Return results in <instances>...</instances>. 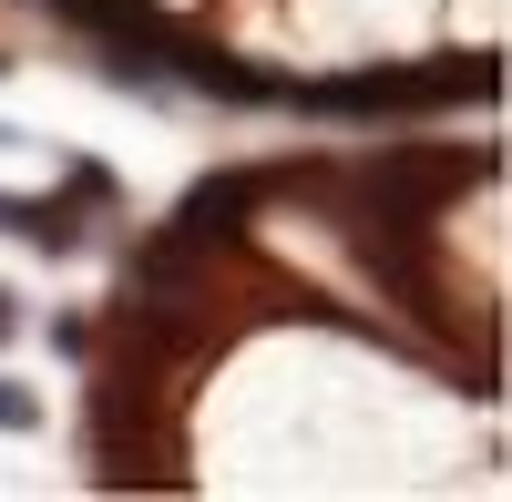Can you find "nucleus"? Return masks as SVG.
Segmentation results:
<instances>
[{"mask_svg": "<svg viewBox=\"0 0 512 502\" xmlns=\"http://www.w3.org/2000/svg\"><path fill=\"white\" fill-rule=\"evenodd\" d=\"M93 482L103 492H175L185 482V441H175V369H154L144 349H103L93 369Z\"/></svg>", "mask_w": 512, "mask_h": 502, "instance_id": "obj_1", "label": "nucleus"}, {"mask_svg": "<svg viewBox=\"0 0 512 502\" xmlns=\"http://www.w3.org/2000/svg\"><path fill=\"white\" fill-rule=\"evenodd\" d=\"M502 62L492 52H441L420 72H338V82H287L277 103L297 113H441V103H492Z\"/></svg>", "mask_w": 512, "mask_h": 502, "instance_id": "obj_2", "label": "nucleus"}, {"mask_svg": "<svg viewBox=\"0 0 512 502\" xmlns=\"http://www.w3.org/2000/svg\"><path fill=\"white\" fill-rule=\"evenodd\" d=\"M103 216V205H93ZM93 216H82V195L62 185V195H0V226H11L21 246H41V257H72L82 236H93Z\"/></svg>", "mask_w": 512, "mask_h": 502, "instance_id": "obj_3", "label": "nucleus"}, {"mask_svg": "<svg viewBox=\"0 0 512 502\" xmlns=\"http://www.w3.org/2000/svg\"><path fill=\"white\" fill-rule=\"evenodd\" d=\"M0 431H41V390H21V380H0Z\"/></svg>", "mask_w": 512, "mask_h": 502, "instance_id": "obj_4", "label": "nucleus"}, {"mask_svg": "<svg viewBox=\"0 0 512 502\" xmlns=\"http://www.w3.org/2000/svg\"><path fill=\"white\" fill-rule=\"evenodd\" d=\"M11 328H21V308H11V287H0V339H11Z\"/></svg>", "mask_w": 512, "mask_h": 502, "instance_id": "obj_5", "label": "nucleus"}]
</instances>
